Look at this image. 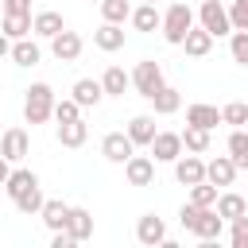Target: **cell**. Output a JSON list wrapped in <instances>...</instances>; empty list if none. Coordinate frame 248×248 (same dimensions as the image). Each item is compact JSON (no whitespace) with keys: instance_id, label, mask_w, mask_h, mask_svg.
Returning a JSON list of instances; mask_svg holds the SVG:
<instances>
[{"instance_id":"32","label":"cell","mask_w":248,"mask_h":248,"mask_svg":"<svg viewBox=\"0 0 248 248\" xmlns=\"http://www.w3.org/2000/svg\"><path fill=\"white\" fill-rule=\"evenodd\" d=\"M43 202H46V198H43V190H39V186H31L27 194H19V198H16V209H19V213H27V217H39Z\"/></svg>"},{"instance_id":"21","label":"cell","mask_w":248,"mask_h":248,"mask_svg":"<svg viewBox=\"0 0 248 248\" xmlns=\"http://www.w3.org/2000/svg\"><path fill=\"white\" fill-rule=\"evenodd\" d=\"M62 27H66V19H62L58 12H50V8L31 16V35H39V39H54Z\"/></svg>"},{"instance_id":"28","label":"cell","mask_w":248,"mask_h":248,"mask_svg":"<svg viewBox=\"0 0 248 248\" xmlns=\"http://www.w3.org/2000/svg\"><path fill=\"white\" fill-rule=\"evenodd\" d=\"M225 147H229V155H232L236 170H248V128H232Z\"/></svg>"},{"instance_id":"14","label":"cell","mask_w":248,"mask_h":248,"mask_svg":"<svg viewBox=\"0 0 248 248\" xmlns=\"http://www.w3.org/2000/svg\"><path fill=\"white\" fill-rule=\"evenodd\" d=\"M205 178H209L217 190L232 186V182H236V163H232V155H217V159H209V163H205Z\"/></svg>"},{"instance_id":"33","label":"cell","mask_w":248,"mask_h":248,"mask_svg":"<svg viewBox=\"0 0 248 248\" xmlns=\"http://www.w3.org/2000/svg\"><path fill=\"white\" fill-rule=\"evenodd\" d=\"M132 16V4L128 0H101V19H108V23H124Z\"/></svg>"},{"instance_id":"34","label":"cell","mask_w":248,"mask_h":248,"mask_svg":"<svg viewBox=\"0 0 248 248\" xmlns=\"http://www.w3.org/2000/svg\"><path fill=\"white\" fill-rule=\"evenodd\" d=\"M221 120L232 124V128H248V105H244V101H229V105L221 108Z\"/></svg>"},{"instance_id":"36","label":"cell","mask_w":248,"mask_h":248,"mask_svg":"<svg viewBox=\"0 0 248 248\" xmlns=\"http://www.w3.org/2000/svg\"><path fill=\"white\" fill-rule=\"evenodd\" d=\"M229 54L236 66H248V31H232L229 35Z\"/></svg>"},{"instance_id":"27","label":"cell","mask_w":248,"mask_h":248,"mask_svg":"<svg viewBox=\"0 0 248 248\" xmlns=\"http://www.w3.org/2000/svg\"><path fill=\"white\" fill-rule=\"evenodd\" d=\"M39 217H43V225L54 232V229H66V217H70V205L62 202V198H46L43 202V209H39Z\"/></svg>"},{"instance_id":"12","label":"cell","mask_w":248,"mask_h":248,"mask_svg":"<svg viewBox=\"0 0 248 248\" xmlns=\"http://www.w3.org/2000/svg\"><path fill=\"white\" fill-rule=\"evenodd\" d=\"M136 240H140V244H147V248H155V244H167V225H163V217H155V213H143V217L136 221Z\"/></svg>"},{"instance_id":"35","label":"cell","mask_w":248,"mask_h":248,"mask_svg":"<svg viewBox=\"0 0 248 248\" xmlns=\"http://www.w3.org/2000/svg\"><path fill=\"white\" fill-rule=\"evenodd\" d=\"M190 202L194 205H217V186L205 178V182H194L190 186Z\"/></svg>"},{"instance_id":"5","label":"cell","mask_w":248,"mask_h":248,"mask_svg":"<svg viewBox=\"0 0 248 248\" xmlns=\"http://www.w3.org/2000/svg\"><path fill=\"white\" fill-rule=\"evenodd\" d=\"M101 155H105L108 163L124 167V163L136 155V143H132V136H128V132H108V136L101 140Z\"/></svg>"},{"instance_id":"24","label":"cell","mask_w":248,"mask_h":248,"mask_svg":"<svg viewBox=\"0 0 248 248\" xmlns=\"http://www.w3.org/2000/svg\"><path fill=\"white\" fill-rule=\"evenodd\" d=\"M39 58H43V50H39V43H35L31 35L12 39V62H16V66H39Z\"/></svg>"},{"instance_id":"6","label":"cell","mask_w":248,"mask_h":248,"mask_svg":"<svg viewBox=\"0 0 248 248\" xmlns=\"http://www.w3.org/2000/svg\"><path fill=\"white\" fill-rule=\"evenodd\" d=\"M81 50H85V43H81V35L78 31H58L54 39H50V54L58 58V62H78L81 58Z\"/></svg>"},{"instance_id":"3","label":"cell","mask_w":248,"mask_h":248,"mask_svg":"<svg viewBox=\"0 0 248 248\" xmlns=\"http://www.w3.org/2000/svg\"><path fill=\"white\" fill-rule=\"evenodd\" d=\"M163 85H167L163 66H159L155 58H140V62H136V70H132V89H136L140 97H147V101H151Z\"/></svg>"},{"instance_id":"44","label":"cell","mask_w":248,"mask_h":248,"mask_svg":"<svg viewBox=\"0 0 248 248\" xmlns=\"http://www.w3.org/2000/svg\"><path fill=\"white\" fill-rule=\"evenodd\" d=\"M8 174H12V163H8V159H4V155H0V186H4V182H8Z\"/></svg>"},{"instance_id":"7","label":"cell","mask_w":248,"mask_h":248,"mask_svg":"<svg viewBox=\"0 0 248 248\" xmlns=\"http://www.w3.org/2000/svg\"><path fill=\"white\" fill-rule=\"evenodd\" d=\"M182 151H186L182 132H155V140H151V159L155 163H174Z\"/></svg>"},{"instance_id":"15","label":"cell","mask_w":248,"mask_h":248,"mask_svg":"<svg viewBox=\"0 0 248 248\" xmlns=\"http://www.w3.org/2000/svg\"><path fill=\"white\" fill-rule=\"evenodd\" d=\"M128 23L136 27V31H143V35H151V31H159L163 27V12L155 8V4H140V8H132V16H128Z\"/></svg>"},{"instance_id":"1","label":"cell","mask_w":248,"mask_h":248,"mask_svg":"<svg viewBox=\"0 0 248 248\" xmlns=\"http://www.w3.org/2000/svg\"><path fill=\"white\" fill-rule=\"evenodd\" d=\"M54 89L46 85V81H31L27 89H23V120L35 128V124H46L50 116H54Z\"/></svg>"},{"instance_id":"18","label":"cell","mask_w":248,"mask_h":248,"mask_svg":"<svg viewBox=\"0 0 248 248\" xmlns=\"http://www.w3.org/2000/svg\"><path fill=\"white\" fill-rule=\"evenodd\" d=\"M186 124H198V128H217V124H225L221 120V108L217 105H205V101H194V105H186Z\"/></svg>"},{"instance_id":"9","label":"cell","mask_w":248,"mask_h":248,"mask_svg":"<svg viewBox=\"0 0 248 248\" xmlns=\"http://www.w3.org/2000/svg\"><path fill=\"white\" fill-rule=\"evenodd\" d=\"M27 151H31V136H27L23 128H8V132H0V155H4L8 163H19Z\"/></svg>"},{"instance_id":"26","label":"cell","mask_w":248,"mask_h":248,"mask_svg":"<svg viewBox=\"0 0 248 248\" xmlns=\"http://www.w3.org/2000/svg\"><path fill=\"white\" fill-rule=\"evenodd\" d=\"M217 213H221L225 225H229V221H236V217L248 213V202H244L236 190H221V194H217Z\"/></svg>"},{"instance_id":"40","label":"cell","mask_w":248,"mask_h":248,"mask_svg":"<svg viewBox=\"0 0 248 248\" xmlns=\"http://www.w3.org/2000/svg\"><path fill=\"white\" fill-rule=\"evenodd\" d=\"M202 209H205V205H194V202H186V205L178 209V221H182V229H186V232L194 229V221H198V213H202Z\"/></svg>"},{"instance_id":"4","label":"cell","mask_w":248,"mask_h":248,"mask_svg":"<svg viewBox=\"0 0 248 248\" xmlns=\"http://www.w3.org/2000/svg\"><path fill=\"white\" fill-rule=\"evenodd\" d=\"M198 23H202L213 39L232 35V19H229V8H225L221 0H202V8H198Z\"/></svg>"},{"instance_id":"13","label":"cell","mask_w":248,"mask_h":248,"mask_svg":"<svg viewBox=\"0 0 248 248\" xmlns=\"http://www.w3.org/2000/svg\"><path fill=\"white\" fill-rule=\"evenodd\" d=\"M70 97H74L81 108H97V105L105 101L101 78H78V81H74V89H70Z\"/></svg>"},{"instance_id":"25","label":"cell","mask_w":248,"mask_h":248,"mask_svg":"<svg viewBox=\"0 0 248 248\" xmlns=\"http://www.w3.org/2000/svg\"><path fill=\"white\" fill-rule=\"evenodd\" d=\"M54 136H58V143H62V147H81V143L89 140V124L78 116V120L58 124V132H54Z\"/></svg>"},{"instance_id":"37","label":"cell","mask_w":248,"mask_h":248,"mask_svg":"<svg viewBox=\"0 0 248 248\" xmlns=\"http://www.w3.org/2000/svg\"><path fill=\"white\" fill-rule=\"evenodd\" d=\"M81 116V105L74 101V97H62V101H54V120L58 124H66V120H78Z\"/></svg>"},{"instance_id":"31","label":"cell","mask_w":248,"mask_h":248,"mask_svg":"<svg viewBox=\"0 0 248 248\" xmlns=\"http://www.w3.org/2000/svg\"><path fill=\"white\" fill-rule=\"evenodd\" d=\"M0 31H4L8 39H23V35H31V16L4 12V23H0Z\"/></svg>"},{"instance_id":"19","label":"cell","mask_w":248,"mask_h":248,"mask_svg":"<svg viewBox=\"0 0 248 248\" xmlns=\"http://www.w3.org/2000/svg\"><path fill=\"white\" fill-rule=\"evenodd\" d=\"M66 232L81 244V240H89L93 236V213L85 209V205H70V217H66Z\"/></svg>"},{"instance_id":"29","label":"cell","mask_w":248,"mask_h":248,"mask_svg":"<svg viewBox=\"0 0 248 248\" xmlns=\"http://www.w3.org/2000/svg\"><path fill=\"white\" fill-rule=\"evenodd\" d=\"M151 105H155V112H159V116H174V112L182 108V93H178L174 85H163V89L151 97Z\"/></svg>"},{"instance_id":"11","label":"cell","mask_w":248,"mask_h":248,"mask_svg":"<svg viewBox=\"0 0 248 248\" xmlns=\"http://www.w3.org/2000/svg\"><path fill=\"white\" fill-rule=\"evenodd\" d=\"M174 178L182 182V186H194V182H205V159L202 155H178L174 159Z\"/></svg>"},{"instance_id":"16","label":"cell","mask_w":248,"mask_h":248,"mask_svg":"<svg viewBox=\"0 0 248 248\" xmlns=\"http://www.w3.org/2000/svg\"><path fill=\"white\" fill-rule=\"evenodd\" d=\"M93 46L105 50V54L120 50V46H124V23H108V19H105V23L93 31Z\"/></svg>"},{"instance_id":"41","label":"cell","mask_w":248,"mask_h":248,"mask_svg":"<svg viewBox=\"0 0 248 248\" xmlns=\"http://www.w3.org/2000/svg\"><path fill=\"white\" fill-rule=\"evenodd\" d=\"M74 244H78V240H74L66 229H54V232H50V248H74Z\"/></svg>"},{"instance_id":"20","label":"cell","mask_w":248,"mask_h":248,"mask_svg":"<svg viewBox=\"0 0 248 248\" xmlns=\"http://www.w3.org/2000/svg\"><path fill=\"white\" fill-rule=\"evenodd\" d=\"M128 136H132V143L136 147H151V140H155V116H147V112H140V116H132L128 120V128H124Z\"/></svg>"},{"instance_id":"10","label":"cell","mask_w":248,"mask_h":248,"mask_svg":"<svg viewBox=\"0 0 248 248\" xmlns=\"http://www.w3.org/2000/svg\"><path fill=\"white\" fill-rule=\"evenodd\" d=\"M124 178H128V186H151L155 182V159L151 155H132L124 163Z\"/></svg>"},{"instance_id":"30","label":"cell","mask_w":248,"mask_h":248,"mask_svg":"<svg viewBox=\"0 0 248 248\" xmlns=\"http://www.w3.org/2000/svg\"><path fill=\"white\" fill-rule=\"evenodd\" d=\"M182 147L194 151V155H205V151H209V128L186 124V132H182Z\"/></svg>"},{"instance_id":"42","label":"cell","mask_w":248,"mask_h":248,"mask_svg":"<svg viewBox=\"0 0 248 248\" xmlns=\"http://www.w3.org/2000/svg\"><path fill=\"white\" fill-rule=\"evenodd\" d=\"M4 12H19V16H31V0H4Z\"/></svg>"},{"instance_id":"38","label":"cell","mask_w":248,"mask_h":248,"mask_svg":"<svg viewBox=\"0 0 248 248\" xmlns=\"http://www.w3.org/2000/svg\"><path fill=\"white\" fill-rule=\"evenodd\" d=\"M229 240H232V248H248V213L229 221Z\"/></svg>"},{"instance_id":"43","label":"cell","mask_w":248,"mask_h":248,"mask_svg":"<svg viewBox=\"0 0 248 248\" xmlns=\"http://www.w3.org/2000/svg\"><path fill=\"white\" fill-rule=\"evenodd\" d=\"M0 58H12V39L0 31Z\"/></svg>"},{"instance_id":"22","label":"cell","mask_w":248,"mask_h":248,"mask_svg":"<svg viewBox=\"0 0 248 248\" xmlns=\"http://www.w3.org/2000/svg\"><path fill=\"white\" fill-rule=\"evenodd\" d=\"M182 46H186V54H190V58H205V54L213 50V35H209V31H205L202 23H194V27L186 31Z\"/></svg>"},{"instance_id":"8","label":"cell","mask_w":248,"mask_h":248,"mask_svg":"<svg viewBox=\"0 0 248 248\" xmlns=\"http://www.w3.org/2000/svg\"><path fill=\"white\" fill-rule=\"evenodd\" d=\"M198 240H221V232H225V217L217 213V205H205L202 213H198V221H194V229H190Z\"/></svg>"},{"instance_id":"39","label":"cell","mask_w":248,"mask_h":248,"mask_svg":"<svg viewBox=\"0 0 248 248\" xmlns=\"http://www.w3.org/2000/svg\"><path fill=\"white\" fill-rule=\"evenodd\" d=\"M229 19H232V31H248V0H232Z\"/></svg>"},{"instance_id":"2","label":"cell","mask_w":248,"mask_h":248,"mask_svg":"<svg viewBox=\"0 0 248 248\" xmlns=\"http://www.w3.org/2000/svg\"><path fill=\"white\" fill-rule=\"evenodd\" d=\"M198 19H194V8L190 4H170L167 12H163V39L170 43V46H182V39H186V31L194 27Z\"/></svg>"},{"instance_id":"46","label":"cell","mask_w":248,"mask_h":248,"mask_svg":"<svg viewBox=\"0 0 248 248\" xmlns=\"http://www.w3.org/2000/svg\"><path fill=\"white\" fill-rule=\"evenodd\" d=\"M147 4H155V0H147Z\"/></svg>"},{"instance_id":"45","label":"cell","mask_w":248,"mask_h":248,"mask_svg":"<svg viewBox=\"0 0 248 248\" xmlns=\"http://www.w3.org/2000/svg\"><path fill=\"white\" fill-rule=\"evenodd\" d=\"M89 4H101V0H89Z\"/></svg>"},{"instance_id":"23","label":"cell","mask_w":248,"mask_h":248,"mask_svg":"<svg viewBox=\"0 0 248 248\" xmlns=\"http://www.w3.org/2000/svg\"><path fill=\"white\" fill-rule=\"evenodd\" d=\"M31 186H39V174H35V170H27V167H12L8 182H4V194L16 202V198H19V194H27Z\"/></svg>"},{"instance_id":"17","label":"cell","mask_w":248,"mask_h":248,"mask_svg":"<svg viewBox=\"0 0 248 248\" xmlns=\"http://www.w3.org/2000/svg\"><path fill=\"white\" fill-rule=\"evenodd\" d=\"M101 89H105V97H124V93L132 89V74H128L124 66H105Z\"/></svg>"}]
</instances>
